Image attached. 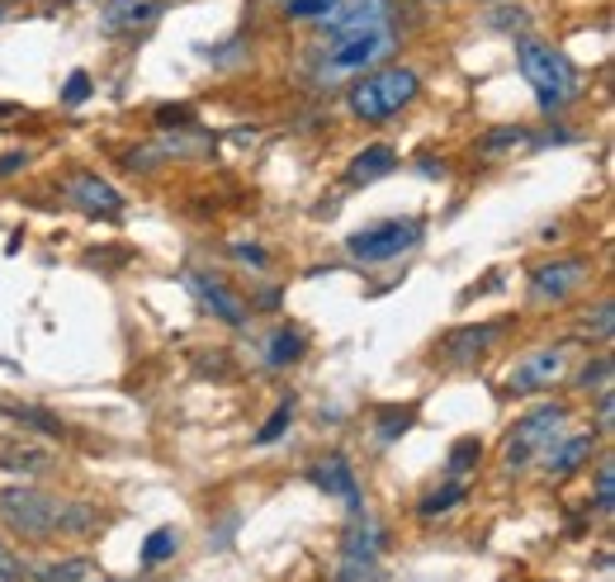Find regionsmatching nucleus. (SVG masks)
I'll use <instances>...</instances> for the list:
<instances>
[{
    "label": "nucleus",
    "instance_id": "1",
    "mask_svg": "<svg viewBox=\"0 0 615 582\" xmlns=\"http://www.w3.org/2000/svg\"><path fill=\"white\" fill-rule=\"evenodd\" d=\"M0 521L24 539H48V535H85L95 525L91 507L57 502L38 488H5L0 492Z\"/></svg>",
    "mask_w": 615,
    "mask_h": 582
},
{
    "label": "nucleus",
    "instance_id": "2",
    "mask_svg": "<svg viewBox=\"0 0 615 582\" xmlns=\"http://www.w3.org/2000/svg\"><path fill=\"white\" fill-rule=\"evenodd\" d=\"M393 48H398L393 24H369V28H346V34H327L312 76H318V85H336L346 76H360V71H375Z\"/></svg>",
    "mask_w": 615,
    "mask_h": 582
},
{
    "label": "nucleus",
    "instance_id": "3",
    "mask_svg": "<svg viewBox=\"0 0 615 582\" xmlns=\"http://www.w3.org/2000/svg\"><path fill=\"white\" fill-rule=\"evenodd\" d=\"M517 62H521V76L531 81V91H535V99H540V109L549 114H559L568 99L578 95V71L568 67V57L564 52H554L549 43H540V38H531V34H521L517 38Z\"/></svg>",
    "mask_w": 615,
    "mask_h": 582
},
{
    "label": "nucleus",
    "instance_id": "4",
    "mask_svg": "<svg viewBox=\"0 0 615 582\" xmlns=\"http://www.w3.org/2000/svg\"><path fill=\"white\" fill-rule=\"evenodd\" d=\"M422 91V76L412 67H383V71H369V76L351 91V114L355 119H369V123H383L393 114H403L412 99Z\"/></svg>",
    "mask_w": 615,
    "mask_h": 582
},
{
    "label": "nucleus",
    "instance_id": "5",
    "mask_svg": "<svg viewBox=\"0 0 615 582\" xmlns=\"http://www.w3.org/2000/svg\"><path fill=\"white\" fill-rule=\"evenodd\" d=\"M564 426H568V407L564 403H545V407L525 412L521 426L507 440V468H525L531 460H545V454L559 446Z\"/></svg>",
    "mask_w": 615,
    "mask_h": 582
},
{
    "label": "nucleus",
    "instance_id": "6",
    "mask_svg": "<svg viewBox=\"0 0 615 582\" xmlns=\"http://www.w3.org/2000/svg\"><path fill=\"white\" fill-rule=\"evenodd\" d=\"M422 233H426L422 218H389V223L365 227V233H351V237H346V251H351L360 265L398 261V256H407L412 247H417Z\"/></svg>",
    "mask_w": 615,
    "mask_h": 582
},
{
    "label": "nucleus",
    "instance_id": "7",
    "mask_svg": "<svg viewBox=\"0 0 615 582\" xmlns=\"http://www.w3.org/2000/svg\"><path fill=\"white\" fill-rule=\"evenodd\" d=\"M379 549H383V531L375 521L351 525L346 539H341V573H336V582H369L375 578V563H379Z\"/></svg>",
    "mask_w": 615,
    "mask_h": 582
},
{
    "label": "nucleus",
    "instance_id": "8",
    "mask_svg": "<svg viewBox=\"0 0 615 582\" xmlns=\"http://www.w3.org/2000/svg\"><path fill=\"white\" fill-rule=\"evenodd\" d=\"M564 369H568V351L564 346H545V351L525 355V360L511 369L507 389L511 393H540V389H549L554 379H564Z\"/></svg>",
    "mask_w": 615,
    "mask_h": 582
},
{
    "label": "nucleus",
    "instance_id": "9",
    "mask_svg": "<svg viewBox=\"0 0 615 582\" xmlns=\"http://www.w3.org/2000/svg\"><path fill=\"white\" fill-rule=\"evenodd\" d=\"M185 289H190L199 304H204L213 318H223L227 326H241L247 322V304H241V298L227 289L223 280H213V275H204V270H185Z\"/></svg>",
    "mask_w": 615,
    "mask_h": 582
},
{
    "label": "nucleus",
    "instance_id": "10",
    "mask_svg": "<svg viewBox=\"0 0 615 582\" xmlns=\"http://www.w3.org/2000/svg\"><path fill=\"white\" fill-rule=\"evenodd\" d=\"M369 24H393V0H336L322 14V38L346 34V28H369Z\"/></svg>",
    "mask_w": 615,
    "mask_h": 582
},
{
    "label": "nucleus",
    "instance_id": "11",
    "mask_svg": "<svg viewBox=\"0 0 615 582\" xmlns=\"http://www.w3.org/2000/svg\"><path fill=\"white\" fill-rule=\"evenodd\" d=\"M588 280V261H549V265H535L531 275V304H559Z\"/></svg>",
    "mask_w": 615,
    "mask_h": 582
},
{
    "label": "nucleus",
    "instance_id": "12",
    "mask_svg": "<svg viewBox=\"0 0 615 582\" xmlns=\"http://www.w3.org/2000/svg\"><path fill=\"white\" fill-rule=\"evenodd\" d=\"M170 0H105V14H99V28H105L109 38L119 34H138V28L156 24L166 14Z\"/></svg>",
    "mask_w": 615,
    "mask_h": 582
},
{
    "label": "nucleus",
    "instance_id": "13",
    "mask_svg": "<svg viewBox=\"0 0 615 582\" xmlns=\"http://www.w3.org/2000/svg\"><path fill=\"white\" fill-rule=\"evenodd\" d=\"M67 199H71V204H81L85 213H105V218H114V213L123 209L119 190H114L109 180H99V176H71Z\"/></svg>",
    "mask_w": 615,
    "mask_h": 582
},
{
    "label": "nucleus",
    "instance_id": "14",
    "mask_svg": "<svg viewBox=\"0 0 615 582\" xmlns=\"http://www.w3.org/2000/svg\"><path fill=\"white\" fill-rule=\"evenodd\" d=\"M312 483H318V488H327V492H336L351 511H360V483H355L346 454H327V460L312 468Z\"/></svg>",
    "mask_w": 615,
    "mask_h": 582
},
{
    "label": "nucleus",
    "instance_id": "15",
    "mask_svg": "<svg viewBox=\"0 0 615 582\" xmlns=\"http://www.w3.org/2000/svg\"><path fill=\"white\" fill-rule=\"evenodd\" d=\"M393 166H398V152H393V147H383V142H375V147H365V152L351 162L346 180H351V185H369V180L389 176Z\"/></svg>",
    "mask_w": 615,
    "mask_h": 582
},
{
    "label": "nucleus",
    "instance_id": "16",
    "mask_svg": "<svg viewBox=\"0 0 615 582\" xmlns=\"http://www.w3.org/2000/svg\"><path fill=\"white\" fill-rule=\"evenodd\" d=\"M588 454H592V436H568V440H559V446L545 454V468L554 478H568L573 468L588 464Z\"/></svg>",
    "mask_w": 615,
    "mask_h": 582
},
{
    "label": "nucleus",
    "instance_id": "17",
    "mask_svg": "<svg viewBox=\"0 0 615 582\" xmlns=\"http://www.w3.org/2000/svg\"><path fill=\"white\" fill-rule=\"evenodd\" d=\"M304 351H308V341H304V332L298 326H280L275 336H270V346H265V360L275 365V369H284V365H294V360H304Z\"/></svg>",
    "mask_w": 615,
    "mask_h": 582
},
{
    "label": "nucleus",
    "instance_id": "18",
    "mask_svg": "<svg viewBox=\"0 0 615 582\" xmlns=\"http://www.w3.org/2000/svg\"><path fill=\"white\" fill-rule=\"evenodd\" d=\"M493 336H502V322H488V326H469V332H460V336H450V355L454 360H464L469 351H483Z\"/></svg>",
    "mask_w": 615,
    "mask_h": 582
},
{
    "label": "nucleus",
    "instance_id": "19",
    "mask_svg": "<svg viewBox=\"0 0 615 582\" xmlns=\"http://www.w3.org/2000/svg\"><path fill=\"white\" fill-rule=\"evenodd\" d=\"M464 502V483H440L436 492H426L422 497V516H440V511H450V507H460Z\"/></svg>",
    "mask_w": 615,
    "mask_h": 582
},
{
    "label": "nucleus",
    "instance_id": "20",
    "mask_svg": "<svg viewBox=\"0 0 615 582\" xmlns=\"http://www.w3.org/2000/svg\"><path fill=\"white\" fill-rule=\"evenodd\" d=\"M38 582H81V578H91V559H62V563H43Z\"/></svg>",
    "mask_w": 615,
    "mask_h": 582
},
{
    "label": "nucleus",
    "instance_id": "21",
    "mask_svg": "<svg viewBox=\"0 0 615 582\" xmlns=\"http://www.w3.org/2000/svg\"><path fill=\"white\" fill-rule=\"evenodd\" d=\"M289 421H294V397H284V403L270 412V421L256 431V446H270V440H280L284 431H289Z\"/></svg>",
    "mask_w": 615,
    "mask_h": 582
},
{
    "label": "nucleus",
    "instance_id": "22",
    "mask_svg": "<svg viewBox=\"0 0 615 582\" xmlns=\"http://www.w3.org/2000/svg\"><path fill=\"white\" fill-rule=\"evenodd\" d=\"M170 554H176V531H156V535H147V545H142V563L156 568L162 559H170Z\"/></svg>",
    "mask_w": 615,
    "mask_h": 582
},
{
    "label": "nucleus",
    "instance_id": "23",
    "mask_svg": "<svg viewBox=\"0 0 615 582\" xmlns=\"http://www.w3.org/2000/svg\"><path fill=\"white\" fill-rule=\"evenodd\" d=\"M478 454H483V440H478V436L454 440V450H450V468H454V474H464L469 464H478Z\"/></svg>",
    "mask_w": 615,
    "mask_h": 582
},
{
    "label": "nucleus",
    "instance_id": "24",
    "mask_svg": "<svg viewBox=\"0 0 615 582\" xmlns=\"http://www.w3.org/2000/svg\"><path fill=\"white\" fill-rule=\"evenodd\" d=\"M596 507L606 511H615V464L611 460H602V468H596Z\"/></svg>",
    "mask_w": 615,
    "mask_h": 582
},
{
    "label": "nucleus",
    "instance_id": "25",
    "mask_svg": "<svg viewBox=\"0 0 615 582\" xmlns=\"http://www.w3.org/2000/svg\"><path fill=\"white\" fill-rule=\"evenodd\" d=\"M336 0H284V10H289V20H322L327 10H332Z\"/></svg>",
    "mask_w": 615,
    "mask_h": 582
},
{
    "label": "nucleus",
    "instance_id": "26",
    "mask_svg": "<svg viewBox=\"0 0 615 582\" xmlns=\"http://www.w3.org/2000/svg\"><path fill=\"white\" fill-rule=\"evenodd\" d=\"M525 142V128H493L488 138H483V152H502V147H521Z\"/></svg>",
    "mask_w": 615,
    "mask_h": 582
},
{
    "label": "nucleus",
    "instance_id": "27",
    "mask_svg": "<svg viewBox=\"0 0 615 582\" xmlns=\"http://www.w3.org/2000/svg\"><path fill=\"white\" fill-rule=\"evenodd\" d=\"M573 383H578V389H606V383H611V360H592Z\"/></svg>",
    "mask_w": 615,
    "mask_h": 582
},
{
    "label": "nucleus",
    "instance_id": "28",
    "mask_svg": "<svg viewBox=\"0 0 615 582\" xmlns=\"http://www.w3.org/2000/svg\"><path fill=\"white\" fill-rule=\"evenodd\" d=\"M10 417H14V421L38 426V431H48V436H57V431H62V426H57V421L48 417V412H38V407H10Z\"/></svg>",
    "mask_w": 615,
    "mask_h": 582
},
{
    "label": "nucleus",
    "instance_id": "29",
    "mask_svg": "<svg viewBox=\"0 0 615 582\" xmlns=\"http://www.w3.org/2000/svg\"><path fill=\"white\" fill-rule=\"evenodd\" d=\"M412 426V407H403V412H383V421H379V440L389 446V440L398 436V431H407Z\"/></svg>",
    "mask_w": 615,
    "mask_h": 582
},
{
    "label": "nucleus",
    "instance_id": "30",
    "mask_svg": "<svg viewBox=\"0 0 615 582\" xmlns=\"http://www.w3.org/2000/svg\"><path fill=\"white\" fill-rule=\"evenodd\" d=\"M85 95H91V76H85V71H76V76L67 81V91H62V105H81Z\"/></svg>",
    "mask_w": 615,
    "mask_h": 582
},
{
    "label": "nucleus",
    "instance_id": "31",
    "mask_svg": "<svg viewBox=\"0 0 615 582\" xmlns=\"http://www.w3.org/2000/svg\"><path fill=\"white\" fill-rule=\"evenodd\" d=\"M233 256H237V261L247 265V270H265V251H261V247H251V241H237Z\"/></svg>",
    "mask_w": 615,
    "mask_h": 582
},
{
    "label": "nucleus",
    "instance_id": "32",
    "mask_svg": "<svg viewBox=\"0 0 615 582\" xmlns=\"http://www.w3.org/2000/svg\"><path fill=\"white\" fill-rule=\"evenodd\" d=\"M156 119H162L166 128H170V123H176V128H185V123L194 119V109H190V105H162V109H156Z\"/></svg>",
    "mask_w": 615,
    "mask_h": 582
},
{
    "label": "nucleus",
    "instance_id": "33",
    "mask_svg": "<svg viewBox=\"0 0 615 582\" xmlns=\"http://www.w3.org/2000/svg\"><path fill=\"white\" fill-rule=\"evenodd\" d=\"M0 582H20V563H14V554L0 545Z\"/></svg>",
    "mask_w": 615,
    "mask_h": 582
},
{
    "label": "nucleus",
    "instance_id": "34",
    "mask_svg": "<svg viewBox=\"0 0 615 582\" xmlns=\"http://www.w3.org/2000/svg\"><path fill=\"white\" fill-rule=\"evenodd\" d=\"M611 322H615V308H611V298H606V304L596 308V336H602V341H611Z\"/></svg>",
    "mask_w": 615,
    "mask_h": 582
},
{
    "label": "nucleus",
    "instance_id": "35",
    "mask_svg": "<svg viewBox=\"0 0 615 582\" xmlns=\"http://www.w3.org/2000/svg\"><path fill=\"white\" fill-rule=\"evenodd\" d=\"M28 166V152H10V156H0V176H14V170H24Z\"/></svg>",
    "mask_w": 615,
    "mask_h": 582
},
{
    "label": "nucleus",
    "instance_id": "36",
    "mask_svg": "<svg viewBox=\"0 0 615 582\" xmlns=\"http://www.w3.org/2000/svg\"><path fill=\"white\" fill-rule=\"evenodd\" d=\"M596 421H602V431H611V426H615V403H611V393H602V407H596Z\"/></svg>",
    "mask_w": 615,
    "mask_h": 582
},
{
    "label": "nucleus",
    "instance_id": "37",
    "mask_svg": "<svg viewBox=\"0 0 615 582\" xmlns=\"http://www.w3.org/2000/svg\"><path fill=\"white\" fill-rule=\"evenodd\" d=\"M10 114H20V105H0V119H10Z\"/></svg>",
    "mask_w": 615,
    "mask_h": 582
},
{
    "label": "nucleus",
    "instance_id": "38",
    "mask_svg": "<svg viewBox=\"0 0 615 582\" xmlns=\"http://www.w3.org/2000/svg\"><path fill=\"white\" fill-rule=\"evenodd\" d=\"M0 20H5V5H0Z\"/></svg>",
    "mask_w": 615,
    "mask_h": 582
}]
</instances>
